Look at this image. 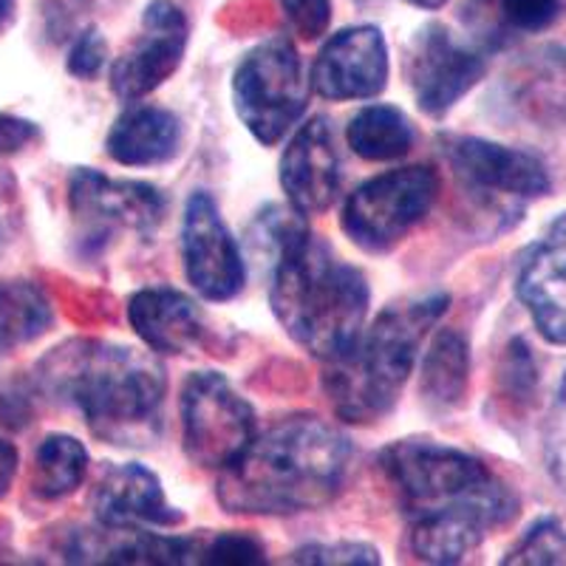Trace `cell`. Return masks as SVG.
<instances>
[{
	"label": "cell",
	"mask_w": 566,
	"mask_h": 566,
	"mask_svg": "<svg viewBox=\"0 0 566 566\" xmlns=\"http://www.w3.org/2000/svg\"><path fill=\"white\" fill-rule=\"evenodd\" d=\"M408 522V541L428 564H459L518 515L502 476L453 444L399 439L377 457Z\"/></svg>",
	"instance_id": "obj_1"
},
{
	"label": "cell",
	"mask_w": 566,
	"mask_h": 566,
	"mask_svg": "<svg viewBox=\"0 0 566 566\" xmlns=\"http://www.w3.org/2000/svg\"><path fill=\"white\" fill-rule=\"evenodd\" d=\"M352 468V442L315 413H295L219 470L216 499L232 515H297L332 504Z\"/></svg>",
	"instance_id": "obj_2"
},
{
	"label": "cell",
	"mask_w": 566,
	"mask_h": 566,
	"mask_svg": "<svg viewBox=\"0 0 566 566\" xmlns=\"http://www.w3.org/2000/svg\"><path fill=\"white\" fill-rule=\"evenodd\" d=\"M45 394L83 413L88 431L111 444H150L159 437L165 368L145 352L105 340H69L38 366Z\"/></svg>",
	"instance_id": "obj_3"
},
{
	"label": "cell",
	"mask_w": 566,
	"mask_h": 566,
	"mask_svg": "<svg viewBox=\"0 0 566 566\" xmlns=\"http://www.w3.org/2000/svg\"><path fill=\"white\" fill-rule=\"evenodd\" d=\"M270 303L283 332L323 363L348 352L366 326L371 290L357 266L303 221L272 255Z\"/></svg>",
	"instance_id": "obj_4"
},
{
	"label": "cell",
	"mask_w": 566,
	"mask_h": 566,
	"mask_svg": "<svg viewBox=\"0 0 566 566\" xmlns=\"http://www.w3.org/2000/svg\"><path fill=\"white\" fill-rule=\"evenodd\" d=\"M448 292L406 297L386 306L371 326H363L354 346L328 363L323 374V388L337 417L371 424L394 411L417 366L419 346L448 312Z\"/></svg>",
	"instance_id": "obj_5"
},
{
	"label": "cell",
	"mask_w": 566,
	"mask_h": 566,
	"mask_svg": "<svg viewBox=\"0 0 566 566\" xmlns=\"http://www.w3.org/2000/svg\"><path fill=\"white\" fill-rule=\"evenodd\" d=\"M232 103L241 125L266 148L295 128L310 103V80L290 38L277 34L241 57L232 77Z\"/></svg>",
	"instance_id": "obj_6"
},
{
	"label": "cell",
	"mask_w": 566,
	"mask_h": 566,
	"mask_svg": "<svg viewBox=\"0 0 566 566\" xmlns=\"http://www.w3.org/2000/svg\"><path fill=\"white\" fill-rule=\"evenodd\" d=\"M439 176L428 165H411L363 181L343 205V232L371 255L391 252L431 212Z\"/></svg>",
	"instance_id": "obj_7"
},
{
	"label": "cell",
	"mask_w": 566,
	"mask_h": 566,
	"mask_svg": "<svg viewBox=\"0 0 566 566\" xmlns=\"http://www.w3.org/2000/svg\"><path fill=\"white\" fill-rule=\"evenodd\" d=\"M179 413L187 459L205 470L227 468L255 437V411L219 371L187 377Z\"/></svg>",
	"instance_id": "obj_8"
},
{
	"label": "cell",
	"mask_w": 566,
	"mask_h": 566,
	"mask_svg": "<svg viewBox=\"0 0 566 566\" xmlns=\"http://www.w3.org/2000/svg\"><path fill=\"white\" fill-rule=\"evenodd\" d=\"M69 207L83 250L99 252L116 232L154 235L168 199L148 181L111 179L94 168H77L69 179Z\"/></svg>",
	"instance_id": "obj_9"
},
{
	"label": "cell",
	"mask_w": 566,
	"mask_h": 566,
	"mask_svg": "<svg viewBox=\"0 0 566 566\" xmlns=\"http://www.w3.org/2000/svg\"><path fill=\"white\" fill-rule=\"evenodd\" d=\"M442 154L470 193H479L490 205H524L544 199L553 190L547 165L530 150L499 145L482 136H444Z\"/></svg>",
	"instance_id": "obj_10"
},
{
	"label": "cell",
	"mask_w": 566,
	"mask_h": 566,
	"mask_svg": "<svg viewBox=\"0 0 566 566\" xmlns=\"http://www.w3.org/2000/svg\"><path fill=\"white\" fill-rule=\"evenodd\" d=\"M181 261L185 275L205 301L224 303L244 290L247 264L239 241L227 230L210 193L196 190L181 219Z\"/></svg>",
	"instance_id": "obj_11"
},
{
	"label": "cell",
	"mask_w": 566,
	"mask_h": 566,
	"mask_svg": "<svg viewBox=\"0 0 566 566\" xmlns=\"http://www.w3.org/2000/svg\"><path fill=\"white\" fill-rule=\"evenodd\" d=\"M187 18L174 0H150L142 12V32L111 65V91L123 103L154 94L179 71L187 52Z\"/></svg>",
	"instance_id": "obj_12"
},
{
	"label": "cell",
	"mask_w": 566,
	"mask_h": 566,
	"mask_svg": "<svg viewBox=\"0 0 566 566\" xmlns=\"http://www.w3.org/2000/svg\"><path fill=\"white\" fill-rule=\"evenodd\" d=\"M484 71V54L459 43L439 23L419 29L408 49V85L419 111L428 116L448 114L482 83Z\"/></svg>",
	"instance_id": "obj_13"
},
{
	"label": "cell",
	"mask_w": 566,
	"mask_h": 566,
	"mask_svg": "<svg viewBox=\"0 0 566 566\" xmlns=\"http://www.w3.org/2000/svg\"><path fill=\"white\" fill-rule=\"evenodd\" d=\"M388 85V45L377 27H348L328 40L312 65V88L323 99H374Z\"/></svg>",
	"instance_id": "obj_14"
},
{
	"label": "cell",
	"mask_w": 566,
	"mask_h": 566,
	"mask_svg": "<svg viewBox=\"0 0 566 566\" xmlns=\"http://www.w3.org/2000/svg\"><path fill=\"white\" fill-rule=\"evenodd\" d=\"M281 187L292 210L303 219L326 212L337 199L340 154L326 116H312L295 130L281 156Z\"/></svg>",
	"instance_id": "obj_15"
},
{
	"label": "cell",
	"mask_w": 566,
	"mask_h": 566,
	"mask_svg": "<svg viewBox=\"0 0 566 566\" xmlns=\"http://www.w3.org/2000/svg\"><path fill=\"white\" fill-rule=\"evenodd\" d=\"M515 295L553 346H566V212L524 252Z\"/></svg>",
	"instance_id": "obj_16"
},
{
	"label": "cell",
	"mask_w": 566,
	"mask_h": 566,
	"mask_svg": "<svg viewBox=\"0 0 566 566\" xmlns=\"http://www.w3.org/2000/svg\"><path fill=\"white\" fill-rule=\"evenodd\" d=\"M91 507L99 527L108 530H156L185 522L181 510L168 502L159 476L136 462L105 470L91 495Z\"/></svg>",
	"instance_id": "obj_17"
},
{
	"label": "cell",
	"mask_w": 566,
	"mask_h": 566,
	"mask_svg": "<svg viewBox=\"0 0 566 566\" xmlns=\"http://www.w3.org/2000/svg\"><path fill=\"white\" fill-rule=\"evenodd\" d=\"M128 321L136 337L156 354H187L205 340V315L196 301L170 286L134 292Z\"/></svg>",
	"instance_id": "obj_18"
},
{
	"label": "cell",
	"mask_w": 566,
	"mask_h": 566,
	"mask_svg": "<svg viewBox=\"0 0 566 566\" xmlns=\"http://www.w3.org/2000/svg\"><path fill=\"white\" fill-rule=\"evenodd\" d=\"M181 148V119L168 108L136 105L125 111L105 139V150L125 168H154Z\"/></svg>",
	"instance_id": "obj_19"
},
{
	"label": "cell",
	"mask_w": 566,
	"mask_h": 566,
	"mask_svg": "<svg viewBox=\"0 0 566 566\" xmlns=\"http://www.w3.org/2000/svg\"><path fill=\"white\" fill-rule=\"evenodd\" d=\"M510 103L538 125H566V49H547L507 80Z\"/></svg>",
	"instance_id": "obj_20"
},
{
	"label": "cell",
	"mask_w": 566,
	"mask_h": 566,
	"mask_svg": "<svg viewBox=\"0 0 566 566\" xmlns=\"http://www.w3.org/2000/svg\"><path fill=\"white\" fill-rule=\"evenodd\" d=\"M470 343L457 328H439L422 357L419 394L428 411L451 413L468 397Z\"/></svg>",
	"instance_id": "obj_21"
},
{
	"label": "cell",
	"mask_w": 566,
	"mask_h": 566,
	"mask_svg": "<svg viewBox=\"0 0 566 566\" xmlns=\"http://www.w3.org/2000/svg\"><path fill=\"white\" fill-rule=\"evenodd\" d=\"M348 148L366 161H397L411 154L413 128L394 105H368L357 111L346 128Z\"/></svg>",
	"instance_id": "obj_22"
},
{
	"label": "cell",
	"mask_w": 566,
	"mask_h": 566,
	"mask_svg": "<svg viewBox=\"0 0 566 566\" xmlns=\"http://www.w3.org/2000/svg\"><path fill=\"white\" fill-rule=\"evenodd\" d=\"M54 323L52 301L34 281H0V354L34 343Z\"/></svg>",
	"instance_id": "obj_23"
},
{
	"label": "cell",
	"mask_w": 566,
	"mask_h": 566,
	"mask_svg": "<svg viewBox=\"0 0 566 566\" xmlns=\"http://www.w3.org/2000/svg\"><path fill=\"white\" fill-rule=\"evenodd\" d=\"M88 473V451L77 437L49 433L34 451L32 490L43 502H57L77 493Z\"/></svg>",
	"instance_id": "obj_24"
},
{
	"label": "cell",
	"mask_w": 566,
	"mask_h": 566,
	"mask_svg": "<svg viewBox=\"0 0 566 566\" xmlns=\"http://www.w3.org/2000/svg\"><path fill=\"white\" fill-rule=\"evenodd\" d=\"M566 0H470L473 20L488 27V45L547 32L564 18Z\"/></svg>",
	"instance_id": "obj_25"
},
{
	"label": "cell",
	"mask_w": 566,
	"mask_h": 566,
	"mask_svg": "<svg viewBox=\"0 0 566 566\" xmlns=\"http://www.w3.org/2000/svg\"><path fill=\"white\" fill-rule=\"evenodd\" d=\"M507 566H566V527L558 518H538L504 558Z\"/></svg>",
	"instance_id": "obj_26"
},
{
	"label": "cell",
	"mask_w": 566,
	"mask_h": 566,
	"mask_svg": "<svg viewBox=\"0 0 566 566\" xmlns=\"http://www.w3.org/2000/svg\"><path fill=\"white\" fill-rule=\"evenodd\" d=\"M499 386H502L504 399H510L515 406L533 399L535 386H538V368H535L533 354L522 337L510 340L504 348L502 366H499Z\"/></svg>",
	"instance_id": "obj_27"
},
{
	"label": "cell",
	"mask_w": 566,
	"mask_h": 566,
	"mask_svg": "<svg viewBox=\"0 0 566 566\" xmlns=\"http://www.w3.org/2000/svg\"><path fill=\"white\" fill-rule=\"evenodd\" d=\"M264 560V544L247 533H219L201 538L199 564L205 566H258Z\"/></svg>",
	"instance_id": "obj_28"
},
{
	"label": "cell",
	"mask_w": 566,
	"mask_h": 566,
	"mask_svg": "<svg viewBox=\"0 0 566 566\" xmlns=\"http://www.w3.org/2000/svg\"><path fill=\"white\" fill-rule=\"evenodd\" d=\"M292 564H346V566H374L380 564V549L363 541H335V544H306L292 553Z\"/></svg>",
	"instance_id": "obj_29"
},
{
	"label": "cell",
	"mask_w": 566,
	"mask_h": 566,
	"mask_svg": "<svg viewBox=\"0 0 566 566\" xmlns=\"http://www.w3.org/2000/svg\"><path fill=\"white\" fill-rule=\"evenodd\" d=\"M544 451H547V468L553 482L566 495V374L560 380L555 402L549 408L547 437H544Z\"/></svg>",
	"instance_id": "obj_30"
},
{
	"label": "cell",
	"mask_w": 566,
	"mask_h": 566,
	"mask_svg": "<svg viewBox=\"0 0 566 566\" xmlns=\"http://www.w3.org/2000/svg\"><path fill=\"white\" fill-rule=\"evenodd\" d=\"M105 63H108V43H105V38L97 29H85L74 40V45H71L65 69H69L71 77L97 80L103 74Z\"/></svg>",
	"instance_id": "obj_31"
},
{
	"label": "cell",
	"mask_w": 566,
	"mask_h": 566,
	"mask_svg": "<svg viewBox=\"0 0 566 566\" xmlns=\"http://www.w3.org/2000/svg\"><path fill=\"white\" fill-rule=\"evenodd\" d=\"M303 40H321L332 27V0H277Z\"/></svg>",
	"instance_id": "obj_32"
},
{
	"label": "cell",
	"mask_w": 566,
	"mask_h": 566,
	"mask_svg": "<svg viewBox=\"0 0 566 566\" xmlns=\"http://www.w3.org/2000/svg\"><path fill=\"white\" fill-rule=\"evenodd\" d=\"M40 139V128L23 116L0 114V156L20 154L32 142Z\"/></svg>",
	"instance_id": "obj_33"
},
{
	"label": "cell",
	"mask_w": 566,
	"mask_h": 566,
	"mask_svg": "<svg viewBox=\"0 0 566 566\" xmlns=\"http://www.w3.org/2000/svg\"><path fill=\"white\" fill-rule=\"evenodd\" d=\"M18 448L7 437H0V499L12 490L14 476H18Z\"/></svg>",
	"instance_id": "obj_34"
},
{
	"label": "cell",
	"mask_w": 566,
	"mask_h": 566,
	"mask_svg": "<svg viewBox=\"0 0 566 566\" xmlns=\"http://www.w3.org/2000/svg\"><path fill=\"white\" fill-rule=\"evenodd\" d=\"M14 20V0H0V32Z\"/></svg>",
	"instance_id": "obj_35"
},
{
	"label": "cell",
	"mask_w": 566,
	"mask_h": 566,
	"mask_svg": "<svg viewBox=\"0 0 566 566\" xmlns=\"http://www.w3.org/2000/svg\"><path fill=\"white\" fill-rule=\"evenodd\" d=\"M408 3L417 9H442L448 0H408Z\"/></svg>",
	"instance_id": "obj_36"
},
{
	"label": "cell",
	"mask_w": 566,
	"mask_h": 566,
	"mask_svg": "<svg viewBox=\"0 0 566 566\" xmlns=\"http://www.w3.org/2000/svg\"><path fill=\"white\" fill-rule=\"evenodd\" d=\"M85 3H94V7H108L114 0H85Z\"/></svg>",
	"instance_id": "obj_37"
},
{
	"label": "cell",
	"mask_w": 566,
	"mask_h": 566,
	"mask_svg": "<svg viewBox=\"0 0 566 566\" xmlns=\"http://www.w3.org/2000/svg\"><path fill=\"white\" fill-rule=\"evenodd\" d=\"M0 244H3V232H0Z\"/></svg>",
	"instance_id": "obj_38"
}]
</instances>
